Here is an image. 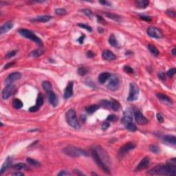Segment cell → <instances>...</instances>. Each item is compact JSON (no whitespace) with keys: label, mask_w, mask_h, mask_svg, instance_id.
<instances>
[{"label":"cell","mask_w":176,"mask_h":176,"mask_svg":"<svg viewBox=\"0 0 176 176\" xmlns=\"http://www.w3.org/2000/svg\"><path fill=\"white\" fill-rule=\"evenodd\" d=\"M151 175H175L176 174L175 159L171 160L166 164H158L147 172Z\"/></svg>","instance_id":"1"},{"label":"cell","mask_w":176,"mask_h":176,"mask_svg":"<svg viewBox=\"0 0 176 176\" xmlns=\"http://www.w3.org/2000/svg\"><path fill=\"white\" fill-rule=\"evenodd\" d=\"M63 152L67 156L72 157V158H77L81 156H88V153L85 150L76 147L74 146H68L63 149Z\"/></svg>","instance_id":"2"},{"label":"cell","mask_w":176,"mask_h":176,"mask_svg":"<svg viewBox=\"0 0 176 176\" xmlns=\"http://www.w3.org/2000/svg\"><path fill=\"white\" fill-rule=\"evenodd\" d=\"M66 121L70 127L75 129H79L81 128L80 123L76 118V114L73 109H70L67 111L66 114Z\"/></svg>","instance_id":"3"},{"label":"cell","mask_w":176,"mask_h":176,"mask_svg":"<svg viewBox=\"0 0 176 176\" xmlns=\"http://www.w3.org/2000/svg\"><path fill=\"white\" fill-rule=\"evenodd\" d=\"M91 154H92V157H93L94 161L96 162V164L98 165V167L107 174H110L111 171L109 167L103 162V160L100 158L99 154H98V152L96 151V150L94 148L92 149V150H91Z\"/></svg>","instance_id":"4"},{"label":"cell","mask_w":176,"mask_h":176,"mask_svg":"<svg viewBox=\"0 0 176 176\" xmlns=\"http://www.w3.org/2000/svg\"><path fill=\"white\" fill-rule=\"evenodd\" d=\"M19 33L21 35L22 37L28 39L32 41H34L35 43L39 45H43V41L39 37H38L37 35H35V33H33L32 31L27 30V29H21L19 30Z\"/></svg>","instance_id":"5"},{"label":"cell","mask_w":176,"mask_h":176,"mask_svg":"<svg viewBox=\"0 0 176 176\" xmlns=\"http://www.w3.org/2000/svg\"><path fill=\"white\" fill-rule=\"evenodd\" d=\"M139 95V87L134 83H131L129 85V93L127 97V100L129 102L135 101L138 98Z\"/></svg>","instance_id":"6"},{"label":"cell","mask_w":176,"mask_h":176,"mask_svg":"<svg viewBox=\"0 0 176 176\" xmlns=\"http://www.w3.org/2000/svg\"><path fill=\"white\" fill-rule=\"evenodd\" d=\"M135 147H136V145L133 142H127V144H125V145L120 149L118 153V157L120 159H122L125 156V154L131 150L134 149Z\"/></svg>","instance_id":"7"},{"label":"cell","mask_w":176,"mask_h":176,"mask_svg":"<svg viewBox=\"0 0 176 176\" xmlns=\"http://www.w3.org/2000/svg\"><path fill=\"white\" fill-rule=\"evenodd\" d=\"M120 82H119V78L117 76H111L109 78V81L108 84L107 85V89L111 91H116L119 88Z\"/></svg>","instance_id":"8"},{"label":"cell","mask_w":176,"mask_h":176,"mask_svg":"<svg viewBox=\"0 0 176 176\" xmlns=\"http://www.w3.org/2000/svg\"><path fill=\"white\" fill-rule=\"evenodd\" d=\"M15 91V87L13 84L6 85V86L4 87V89L2 91V96L4 100H6L8 98H10L12 96V94Z\"/></svg>","instance_id":"9"},{"label":"cell","mask_w":176,"mask_h":176,"mask_svg":"<svg viewBox=\"0 0 176 176\" xmlns=\"http://www.w3.org/2000/svg\"><path fill=\"white\" fill-rule=\"evenodd\" d=\"M134 117L135 122L140 125H145L149 123L148 119L138 109L134 110Z\"/></svg>","instance_id":"10"},{"label":"cell","mask_w":176,"mask_h":176,"mask_svg":"<svg viewBox=\"0 0 176 176\" xmlns=\"http://www.w3.org/2000/svg\"><path fill=\"white\" fill-rule=\"evenodd\" d=\"M147 35L151 37L155 38V39H161L162 38V32L156 27L150 26L148 28L147 30Z\"/></svg>","instance_id":"11"},{"label":"cell","mask_w":176,"mask_h":176,"mask_svg":"<svg viewBox=\"0 0 176 176\" xmlns=\"http://www.w3.org/2000/svg\"><path fill=\"white\" fill-rule=\"evenodd\" d=\"M43 104V96L41 93H39L38 96H37V101H36V104L35 106H33L30 107L29 109V111L30 112H36L37 111L40 109L42 105Z\"/></svg>","instance_id":"12"},{"label":"cell","mask_w":176,"mask_h":176,"mask_svg":"<svg viewBox=\"0 0 176 176\" xmlns=\"http://www.w3.org/2000/svg\"><path fill=\"white\" fill-rule=\"evenodd\" d=\"M150 165V158L149 157H145L140 162V163L138 164L136 168L135 169V172L137 171H140L142 170L146 169L149 167Z\"/></svg>","instance_id":"13"},{"label":"cell","mask_w":176,"mask_h":176,"mask_svg":"<svg viewBox=\"0 0 176 176\" xmlns=\"http://www.w3.org/2000/svg\"><path fill=\"white\" fill-rule=\"evenodd\" d=\"M21 74L20 72H16L11 73L8 75L7 78L5 80V83L6 85L12 84L15 81L19 80V78H21Z\"/></svg>","instance_id":"14"},{"label":"cell","mask_w":176,"mask_h":176,"mask_svg":"<svg viewBox=\"0 0 176 176\" xmlns=\"http://www.w3.org/2000/svg\"><path fill=\"white\" fill-rule=\"evenodd\" d=\"M47 98L50 105L52 106L57 107L58 103H59V99H58L57 96L56 95L55 93L53 91H50L47 93Z\"/></svg>","instance_id":"15"},{"label":"cell","mask_w":176,"mask_h":176,"mask_svg":"<svg viewBox=\"0 0 176 176\" xmlns=\"http://www.w3.org/2000/svg\"><path fill=\"white\" fill-rule=\"evenodd\" d=\"M73 87H74V83L69 82L68 85L66 86L64 90V98L68 99L73 95Z\"/></svg>","instance_id":"16"},{"label":"cell","mask_w":176,"mask_h":176,"mask_svg":"<svg viewBox=\"0 0 176 176\" xmlns=\"http://www.w3.org/2000/svg\"><path fill=\"white\" fill-rule=\"evenodd\" d=\"M52 18V17L49 16V15H42V16H38L35 18H33L30 21L33 23H46L50 20Z\"/></svg>","instance_id":"17"},{"label":"cell","mask_w":176,"mask_h":176,"mask_svg":"<svg viewBox=\"0 0 176 176\" xmlns=\"http://www.w3.org/2000/svg\"><path fill=\"white\" fill-rule=\"evenodd\" d=\"M13 28V23L11 21H8L6 23H4V24L2 25L1 28H0V33L1 35L5 34V33H8V31L10 30L11 29Z\"/></svg>","instance_id":"18"},{"label":"cell","mask_w":176,"mask_h":176,"mask_svg":"<svg viewBox=\"0 0 176 176\" xmlns=\"http://www.w3.org/2000/svg\"><path fill=\"white\" fill-rule=\"evenodd\" d=\"M133 122V116L131 111H126L124 114H123V118H122V123L124 125H127L128 123H132Z\"/></svg>","instance_id":"19"},{"label":"cell","mask_w":176,"mask_h":176,"mask_svg":"<svg viewBox=\"0 0 176 176\" xmlns=\"http://www.w3.org/2000/svg\"><path fill=\"white\" fill-rule=\"evenodd\" d=\"M11 164H12V157L8 156V158H6V161L4 162V164H2V168H1V170H0V174H3L8 168H10Z\"/></svg>","instance_id":"20"},{"label":"cell","mask_w":176,"mask_h":176,"mask_svg":"<svg viewBox=\"0 0 176 176\" xmlns=\"http://www.w3.org/2000/svg\"><path fill=\"white\" fill-rule=\"evenodd\" d=\"M157 97L158 98V99H160L161 101H162L165 104L169 105H171L173 104L172 100L168 96H166L162 93H159V94H157Z\"/></svg>","instance_id":"21"},{"label":"cell","mask_w":176,"mask_h":176,"mask_svg":"<svg viewBox=\"0 0 176 176\" xmlns=\"http://www.w3.org/2000/svg\"><path fill=\"white\" fill-rule=\"evenodd\" d=\"M102 58L107 61H113L116 59V55L110 50H105L102 54Z\"/></svg>","instance_id":"22"},{"label":"cell","mask_w":176,"mask_h":176,"mask_svg":"<svg viewBox=\"0 0 176 176\" xmlns=\"http://www.w3.org/2000/svg\"><path fill=\"white\" fill-rule=\"evenodd\" d=\"M111 74L109 72H102L98 76V81L99 83L101 85L104 84L108 80L109 78L111 77Z\"/></svg>","instance_id":"23"},{"label":"cell","mask_w":176,"mask_h":176,"mask_svg":"<svg viewBox=\"0 0 176 176\" xmlns=\"http://www.w3.org/2000/svg\"><path fill=\"white\" fill-rule=\"evenodd\" d=\"M163 140L167 143L171 144L173 145H176V138L175 135H166L163 137Z\"/></svg>","instance_id":"24"},{"label":"cell","mask_w":176,"mask_h":176,"mask_svg":"<svg viewBox=\"0 0 176 176\" xmlns=\"http://www.w3.org/2000/svg\"><path fill=\"white\" fill-rule=\"evenodd\" d=\"M135 4H136L138 8H146L149 6V2L147 0H138L135 2Z\"/></svg>","instance_id":"25"},{"label":"cell","mask_w":176,"mask_h":176,"mask_svg":"<svg viewBox=\"0 0 176 176\" xmlns=\"http://www.w3.org/2000/svg\"><path fill=\"white\" fill-rule=\"evenodd\" d=\"M109 43L111 46H113V47H120L118 41H117L116 38L115 37L114 35H111L110 37H109Z\"/></svg>","instance_id":"26"},{"label":"cell","mask_w":176,"mask_h":176,"mask_svg":"<svg viewBox=\"0 0 176 176\" xmlns=\"http://www.w3.org/2000/svg\"><path fill=\"white\" fill-rule=\"evenodd\" d=\"M100 106L99 105H90V106L87 107L85 108V111L86 112L89 114H92L93 113H94L95 111L98 110L99 109Z\"/></svg>","instance_id":"27"},{"label":"cell","mask_w":176,"mask_h":176,"mask_svg":"<svg viewBox=\"0 0 176 176\" xmlns=\"http://www.w3.org/2000/svg\"><path fill=\"white\" fill-rule=\"evenodd\" d=\"M23 105V104L22 101L19 98H14V100H12V106L14 107V109H19L22 108Z\"/></svg>","instance_id":"28"},{"label":"cell","mask_w":176,"mask_h":176,"mask_svg":"<svg viewBox=\"0 0 176 176\" xmlns=\"http://www.w3.org/2000/svg\"><path fill=\"white\" fill-rule=\"evenodd\" d=\"M42 87H43V90L47 93L50 92V91H52V85L50 81H43L42 83Z\"/></svg>","instance_id":"29"},{"label":"cell","mask_w":176,"mask_h":176,"mask_svg":"<svg viewBox=\"0 0 176 176\" xmlns=\"http://www.w3.org/2000/svg\"><path fill=\"white\" fill-rule=\"evenodd\" d=\"M43 52H44V51H43V50L41 49L35 50L31 52L29 54V57L34 58L39 57H40V56H41L43 54Z\"/></svg>","instance_id":"30"},{"label":"cell","mask_w":176,"mask_h":176,"mask_svg":"<svg viewBox=\"0 0 176 176\" xmlns=\"http://www.w3.org/2000/svg\"><path fill=\"white\" fill-rule=\"evenodd\" d=\"M148 49L149 50V51L151 52L155 56H158L159 55V51H158V48L154 46V45L152 44H149L148 45Z\"/></svg>","instance_id":"31"},{"label":"cell","mask_w":176,"mask_h":176,"mask_svg":"<svg viewBox=\"0 0 176 176\" xmlns=\"http://www.w3.org/2000/svg\"><path fill=\"white\" fill-rule=\"evenodd\" d=\"M112 100H111V109H112L113 110L118 111L120 108V104L119 102L116 100H114L113 98H111Z\"/></svg>","instance_id":"32"},{"label":"cell","mask_w":176,"mask_h":176,"mask_svg":"<svg viewBox=\"0 0 176 176\" xmlns=\"http://www.w3.org/2000/svg\"><path fill=\"white\" fill-rule=\"evenodd\" d=\"M88 72H89V70H88V69L86 67L82 66V67H80L78 68V73L80 76H85V75H86L87 74Z\"/></svg>","instance_id":"33"},{"label":"cell","mask_w":176,"mask_h":176,"mask_svg":"<svg viewBox=\"0 0 176 176\" xmlns=\"http://www.w3.org/2000/svg\"><path fill=\"white\" fill-rule=\"evenodd\" d=\"M26 161L29 164H30V165H32V166H37H37H40V163H39V162H37V160L33 159V158H27Z\"/></svg>","instance_id":"34"},{"label":"cell","mask_w":176,"mask_h":176,"mask_svg":"<svg viewBox=\"0 0 176 176\" xmlns=\"http://www.w3.org/2000/svg\"><path fill=\"white\" fill-rule=\"evenodd\" d=\"M105 14H106V16L107 17L112 19H114V21H116L118 22H120L121 21V17L118 16V15H117V14H111V13L110 14H109V13H105Z\"/></svg>","instance_id":"35"},{"label":"cell","mask_w":176,"mask_h":176,"mask_svg":"<svg viewBox=\"0 0 176 176\" xmlns=\"http://www.w3.org/2000/svg\"><path fill=\"white\" fill-rule=\"evenodd\" d=\"M125 127H126V128H127L128 130H129V131H135L137 130V127H136L135 125L133 123V122H132V123H128L127 125H125Z\"/></svg>","instance_id":"36"},{"label":"cell","mask_w":176,"mask_h":176,"mask_svg":"<svg viewBox=\"0 0 176 176\" xmlns=\"http://www.w3.org/2000/svg\"><path fill=\"white\" fill-rule=\"evenodd\" d=\"M26 168V165L23 163H18V164H14L13 166V169L17 171L22 170V169H24Z\"/></svg>","instance_id":"37"},{"label":"cell","mask_w":176,"mask_h":176,"mask_svg":"<svg viewBox=\"0 0 176 176\" xmlns=\"http://www.w3.org/2000/svg\"><path fill=\"white\" fill-rule=\"evenodd\" d=\"M100 105H101L103 107H105V108L107 109L111 108V101H109V100H102V101L100 102Z\"/></svg>","instance_id":"38"},{"label":"cell","mask_w":176,"mask_h":176,"mask_svg":"<svg viewBox=\"0 0 176 176\" xmlns=\"http://www.w3.org/2000/svg\"><path fill=\"white\" fill-rule=\"evenodd\" d=\"M149 150L151 152L154 153V154H158L160 149H159V147L158 146L156 145H151L149 146Z\"/></svg>","instance_id":"39"},{"label":"cell","mask_w":176,"mask_h":176,"mask_svg":"<svg viewBox=\"0 0 176 176\" xmlns=\"http://www.w3.org/2000/svg\"><path fill=\"white\" fill-rule=\"evenodd\" d=\"M54 11L56 14L58 15H65L67 13L66 10H65L64 8H57Z\"/></svg>","instance_id":"40"},{"label":"cell","mask_w":176,"mask_h":176,"mask_svg":"<svg viewBox=\"0 0 176 176\" xmlns=\"http://www.w3.org/2000/svg\"><path fill=\"white\" fill-rule=\"evenodd\" d=\"M78 26L79 27H81V28L85 29L86 30H87L88 32H92V28L90 26H87V25H85L84 23H78Z\"/></svg>","instance_id":"41"},{"label":"cell","mask_w":176,"mask_h":176,"mask_svg":"<svg viewBox=\"0 0 176 176\" xmlns=\"http://www.w3.org/2000/svg\"><path fill=\"white\" fill-rule=\"evenodd\" d=\"M175 72H176L175 68H171V69L168 70V72H167L166 74H167V76H169V77H172V76H173L175 75Z\"/></svg>","instance_id":"42"},{"label":"cell","mask_w":176,"mask_h":176,"mask_svg":"<svg viewBox=\"0 0 176 176\" xmlns=\"http://www.w3.org/2000/svg\"><path fill=\"white\" fill-rule=\"evenodd\" d=\"M17 50H13V51L9 52L8 53H7L6 57V58L10 59V58H12V57H14V56L17 54Z\"/></svg>","instance_id":"43"},{"label":"cell","mask_w":176,"mask_h":176,"mask_svg":"<svg viewBox=\"0 0 176 176\" xmlns=\"http://www.w3.org/2000/svg\"><path fill=\"white\" fill-rule=\"evenodd\" d=\"M81 11H82L83 13H85V14L87 17H90V18L91 17V16H92V12L90 9H83V10H82Z\"/></svg>","instance_id":"44"},{"label":"cell","mask_w":176,"mask_h":176,"mask_svg":"<svg viewBox=\"0 0 176 176\" xmlns=\"http://www.w3.org/2000/svg\"><path fill=\"white\" fill-rule=\"evenodd\" d=\"M115 120H116V116L114 114L109 115L108 117H107L106 119V121H109V122H113V121H114Z\"/></svg>","instance_id":"45"},{"label":"cell","mask_w":176,"mask_h":176,"mask_svg":"<svg viewBox=\"0 0 176 176\" xmlns=\"http://www.w3.org/2000/svg\"><path fill=\"white\" fill-rule=\"evenodd\" d=\"M57 175L59 176H66V175H70L71 173H70V172H68V171L62 170L61 171H60Z\"/></svg>","instance_id":"46"},{"label":"cell","mask_w":176,"mask_h":176,"mask_svg":"<svg viewBox=\"0 0 176 176\" xmlns=\"http://www.w3.org/2000/svg\"><path fill=\"white\" fill-rule=\"evenodd\" d=\"M124 70H125L126 72H127V73H129V74H132V73H133V70L130 67V66H125V67H124Z\"/></svg>","instance_id":"47"},{"label":"cell","mask_w":176,"mask_h":176,"mask_svg":"<svg viewBox=\"0 0 176 176\" xmlns=\"http://www.w3.org/2000/svg\"><path fill=\"white\" fill-rule=\"evenodd\" d=\"M140 18L142 20L145 21H151V18L149 16H145V15H140Z\"/></svg>","instance_id":"48"},{"label":"cell","mask_w":176,"mask_h":176,"mask_svg":"<svg viewBox=\"0 0 176 176\" xmlns=\"http://www.w3.org/2000/svg\"><path fill=\"white\" fill-rule=\"evenodd\" d=\"M166 14H168L169 17H175V12L173 10H166Z\"/></svg>","instance_id":"49"},{"label":"cell","mask_w":176,"mask_h":176,"mask_svg":"<svg viewBox=\"0 0 176 176\" xmlns=\"http://www.w3.org/2000/svg\"><path fill=\"white\" fill-rule=\"evenodd\" d=\"M99 3L102 4L103 6H111V3L107 2L106 0H103V1H99Z\"/></svg>","instance_id":"50"},{"label":"cell","mask_w":176,"mask_h":176,"mask_svg":"<svg viewBox=\"0 0 176 176\" xmlns=\"http://www.w3.org/2000/svg\"><path fill=\"white\" fill-rule=\"evenodd\" d=\"M156 118H157V120L158 121V122L160 123H162L163 122H164V118H163V117H162V116L160 114H157V115H156Z\"/></svg>","instance_id":"51"},{"label":"cell","mask_w":176,"mask_h":176,"mask_svg":"<svg viewBox=\"0 0 176 176\" xmlns=\"http://www.w3.org/2000/svg\"><path fill=\"white\" fill-rule=\"evenodd\" d=\"M158 77H159V78H160V80H162V81L165 80V74H164V72H160L159 73H158Z\"/></svg>","instance_id":"52"},{"label":"cell","mask_w":176,"mask_h":176,"mask_svg":"<svg viewBox=\"0 0 176 176\" xmlns=\"http://www.w3.org/2000/svg\"><path fill=\"white\" fill-rule=\"evenodd\" d=\"M109 127V123H107V122H105L104 123H102V130H106Z\"/></svg>","instance_id":"53"},{"label":"cell","mask_w":176,"mask_h":176,"mask_svg":"<svg viewBox=\"0 0 176 176\" xmlns=\"http://www.w3.org/2000/svg\"><path fill=\"white\" fill-rule=\"evenodd\" d=\"M87 57L88 58H93L95 57V54L92 51H88L87 52Z\"/></svg>","instance_id":"54"},{"label":"cell","mask_w":176,"mask_h":176,"mask_svg":"<svg viewBox=\"0 0 176 176\" xmlns=\"http://www.w3.org/2000/svg\"><path fill=\"white\" fill-rule=\"evenodd\" d=\"M85 37V35H82V36H81V37L78 39V43H80V44H83V41H84Z\"/></svg>","instance_id":"55"},{"label":"cell","mask_w":176,"mask_h":176,"mask_svg":"<svg viewBox=\"0 0 176 176\" xmlns=\"http://www.w3.org/2000/svg\"><path fill=\"white\" fill-rule=\"evenodd\" d=\"M14 62H12V63H9L5 65L4 69V70H6V69H8V68H10V67H12V66H14Z\"/></svg>","instance_id":"56"},{"label":"cell","mask_w":176,"mask_h":176,"mask_svg":"<svg viewBox=\"0 0 176 176\" xmlns=\"http://www.w3.org/2000/svg\"><path fill=\"white\" fill-rule=\"evenodd\" d=\"M24 175V173L22 172H14L13 173H12V175L14 176H23Z\"/></svg>","instance_id":"57"},{"label":"cell","mask_w":176,"mask_h":176,"mask_svg":"<svg viewBox=\"0 0 176 176\" xmlns=\"http://www.w3.org/2000/svg\"><path fill=\"white\" fill-rule=\"evenodd\" d=\"M97 19H98V21L100 23H103V24L105 23V21L100 16H97Z\"/></svg>","instance_id":"58"},{"label":"cell","mask_w":176,"mask_h":176,"mask_svg":"<svg viewBox=\"0 0 176 176\" xmlns=\"http://www.w3.org/2000/svg\"><path fill=\"white\" fill-rule=\"evenodd\" d=\"M74 172H75V173H76L77 175H84L85 174H83V173H81L79 170H75L74 171Z\"/></svg>","instance_id":"59"},{"label":"cell","mask_w":176,"mask_h":176,"mask_svg":"<svg viewBox=\"0 0 176 176\" xmlns=\"http://www.w3.org/2000/svg\"><path fill=\"white\" fill-rule=\"evenodd\" d=\"M171 53H172V54L173 56L176 55V48L175 47H174V48L172 50V51H171Z\"/></svg>","instance_id":"60"},{"label":"cell","mask_w":176,"mask_h":176,"mask_svg":"<svg viewBox=\"0 0 176 176\" xmlns=\"http://www.w3.org/2000/svg\"><path fill=\"white\" fill-rule=\"evenodd\" d=\"M129 54H132L133 52H130V51H127L125 52V54H126V55H129Z\"/></svg>","instance_id":"61"},{"label":"cell","mask_w":176,"mask_h":176,"mask_svg":"<svg viewBox=\"0 0 176 176\" xmlns=\"http://www.w3.org/2000/svg\"><path fill=\"white\" fill-rule=\"evenodd\" d=\"M92 175H98V174H96V173H92Z\"/></svg>","instance_id":"62"}]
</instances>
